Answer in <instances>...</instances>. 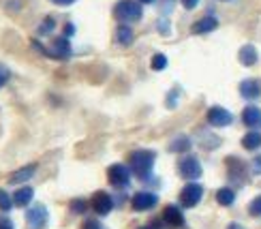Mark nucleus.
<instances>
[{
    "instance_id": "36",
    "label": "nucleus",
    "mask_w": 261,
    "mask_h": 229,
    "mask_svg": "<svg viewBox=\"0 0 261 229\" xmlns=\"http://www.w3.org/2000/svg\"><path fill=\"white\" fill-rule=\"evenodd\" d=\"M227 229H246V227L240 225V223H229V225H227Z\"/></svg>"
},
{
    "instance_id": "38",
    "label": "nucleus",
    "mask_w": 261,
    "mask_h": 229,
    "mask_svg": "<svg viewBox=\"0 0 261 229\" xmlns=\"http://www.w3.org/2000/svg\"><path fill=\"white\" fill-rule=\"evenodd\" d=\"M139 229H150V227H139Z\"/></svg>"
},
{
    "instance_id": "22",
    "label": "nucleus",
    "mask_w": 261,
    "mask_h": 229,
    "mask_svg": "<svg viewBox=\"0 0 261 229\" xmlns=\"http://www.w3.org/2000/svg\"><path fill=\"white\" fill-rule=\"evenodd\" d=\"M167 56L165 54H154L152 56V60H150V67H152V71H165L167 69Z\"/></svg>"
},
{
    "instance_id": "12",
    "label": "nucleus",
    "mask_w": 261,
    "mask_h": 229,
    "mask_svg": "<svg viewBox=\"0 0 261 229\" xmlns=\"http://www.w3.org/2000/svg\"><path fill=\"white\" fill-rule=\"evenodd\" d=\"M216 28H219V19H216V15H203L201 19H197L191 26V32L193 35H208V32H212Z\"/></svg>"
},
{
    "instance_id": "27",
    "label": "nucleus",
    "mask_w": 261,
    "mask_h": 229,
    "mask_svg": "<svg viewBox=\"0 0 261 229\" xmlns=\"http://www.w3.org/2000/svg\"><path fill=\"white\" fill-rule=\"evenodd\" d=\"M9 80H11V69L7 67V64L0 62V88H5V86L9 84Z\"/></svg>"
},
{
    "instance_id": "31",
    "label": "nucleus",
    "mask_w": 261,
    "mask_h": 229,
    "mask_svg": "<svg viewBox=\"0 0 261 229\" xmlns=\"http://www.w3.org/2000/svg\"><path fill=\"white\" fill-rule=\"evenodd\" d=\"M251 171L255 176H261V155H257L253 161H251Z\"/></svg>"
},
{
    "instance_id": "33",
    "label": "nucleus",
    "mask_w": 261,
    "mask_h": 229,
    "mask_svg": "<svg viewBox=\"0 0 261 229\" xmlns=\"http://www.w3.org/2000/svg\"><path fill=\"white\" fill-rule=\"evenodd\" d=\"M73 35H75V26H73V24H64V37L71 39Z\"/></svg>"
},
{
    "instance_id": "20",
    "label": "nucleus",
    "mask_w": 261,
    "mask_h": 229,
    "mask_svg": "<svg viewBox=\"0 0 261 229\" xmlns=\"http://www.w3.org/2000/svg\"><path fill=\"white\" fill-rule=\"evenodd\" d=\"M193 146V141L189 135H178V137H173L171 139V144H169V152H189Z\"/></svg>"
},
{
    "instance_id": "2",
    "label": "nucleus",
    "mask_w": 261,
    "mask_h": 229,
    "mask_svg": "<svg viewBox=\"0 0 261 229\" xmlns=\"http://www.w3.org/2000/svg\"><path fill=\"white\" fill-rule=\"evenodd\" d=\"M114 17L122 24H133L144 17V9L139 0H118L114 7Z\"/></svg>"
},
{
    "instance_id": "23",
    "label": "nucleus",
    "mask_w": 261,
    "mask_h": 229,
    "mask_svg": "<svg viewBox=\"0 0 261 229\" xmlns=\"http://www.w3.org/2000/svg\"><path fill=\"white\" fill-rule=\"evenodd\" d=\"M11 208H15V203H13V197L5 191V189H0V210L3 212H9Z\"/></svg>"
},
{
    "instance_id": "1",
    "label": "nucleus",
    "mask_w": 261,
    "mask_h": 229,
    "mask_svg": "<svg viewBox=\"0 0 261 229\" xmlns=\"http://www.w3.org/2000/svg\"><path fill=\"white\" fill-rule=\"evenodd\" d=\"M154 163H156V152L154 150H135V152H130V157H128L130 171H133L135 176L141 178V180L150 178Z\"/></svg>"
},
{
    "instance_id": "32",
    "label": "nucleus",
    "mask_w": 261,
    "mask_h": 229,
    "mask_svg": "<svg viewBox=\"0 0 261 229\" xmlns=\"http://www.w3.org/2000/svg\"><path fill=\"white\" fill-rule=\"evenodd\" d=\"M182 3V7L184 9H189V11H193V9H197V5H199V0H180Z\"/></svg>"
},
{
    "instance_id": "8",
    "label": "nucleus",
    "mask_w": 261,
    "mask_h": 229,
    "mask_svg": "<svg viewBox=\"0 0 261 229\" xmlns=\"http://www.w3.org/2000/svg\"><path fill=\"white\" fill-rule=\"evenodd\" d=\"M205 120H208V124L214 129H225L233 122V114L221 105H214L208 110V114H205Z\"/></svg>"
},
{
    "instance_id": "35",
    "label": "nucleus",
    "mask_w": 261,
    "mask_h": 229,
    "mask_svg": "<svg viewBox=\"0 0 261 229\" xmlns=\"http://www.w3.org/2000/svg\"><path fill=\"white\" fill-rule=\"evenodd\" d=\"M54 5H58V7H69V5H73V3H77V0H51Z\"/></svg>"
},
{
    "instance_id": "18",
    "label": "nucleus",
    "mask_w": 261,
    "mask_h": 229,
    "mask_svg": "<svg viewBox=\"0 0 261 229\" xmlns=\"http://www.w3.org/2000/svg\"><path fill=\"white\" fill-rule=\"evenodd\" d=\"M32 199H35V191H32V187H21L13 193V203L17 206V208H26V206H30Z\"/></svg>"
},
{
    "instance_id": "26",
    "label": "nucleus",
    "mask_w": 261,
    "mask_h": 229,
    "mask_svg": "<svg viewBox=\"0 0 261 229\" xmlns=\"http://www.w3.org/2000/svg\"><path fill=\"white\" fill-rule=\"evenodd\" d=\"M86 208H88V201L82 199V197L71 201V212H73V214H84V212H86Z\"/></svg>"
},
{
    "instance_id": "11",
    "label": "nucleus",
    "mask_w": 261,
    "mask_h": 229,
    "mask_svg": "<svg viewBox=\"0 0 261 229\" xmlns=\"http://www.w3.org/2000/svg\"><path fill=\"white\" fill-rule=\"evenodd\" d=\"M240 96L244 101H257L261 96V82L255 80V78H248V80H242L240 82Z\"/></svg>"
},
{
    "instance_id": "34",
    "label": "nucleus",
    "mask_w": 261,
    "mask_h": 229,
    "mask_svg": "<svg viewBox=\"0 0 261 229\" xmlns=\"http://www.w3.org/2000/svg\"><path fill=\"white\" fill-rule=\"evenodd\" d=\"M0 229H15V227L11 223V219H0Z\"/></svg>"
},
{
    "instance_id": "25",
    "label": "nucleus",
    "mask_w": 261,
    "mask_h": 229,
    "mask_svg": "<svg viewBox=\"0 0 261 229\" xmlns=\"http://www.w3.org/2000/svg\"><path fill=\"white\" fill-rule=\"evenodd\" d=\"M248 214L255 216V219H259V216H261V195H257V197L248 203Z\"/></svg>"
},
{
    "instance_id": "9",
    "label": "nucleus",
    "mask_w": 261,
    "mask_h": 229,
    "mask_svg": "<svg viewBox=\"0 0 261 229\" xmlns=\"http://www.w3.org/2000/svg\"><path fill=\"white\" fill-rule=\"evenodd\" d=\"M90 206L99 216H107L114 210V197L110 193H105V191H96L92 195V199H90Z\"/></svg>"
},
{
    "instance_id": "16",
    "label": "nucleus",
    "mask_w": 261,
    "mask_h": 229,
    "mask_svg": "<svg viewBox=\"0 0 261 229\" xmlns=\"http://www.w3.org/2000/svg\"><path fill=\"white\" fill-rule=\"evenodd\" d=\"M133 41H135V32L128 24H120L116 28V43L118 45L128 47V45H133Z\"/></svg>"
},
{
    "instance_id": "24",
    "label": "nucleus",
    "mask_w": 261,
    "mask_h": 229,
    "mask_svg": "<svg viewBox=\"0 0 261 229\" xmlns=\"http://www.w3.org/2000/svg\"><path fill=\"white\" fill-rule=\"evenodd\" d=\"M54 28H56V19H54L51 15H47L45 19L41 21V26H39V35H41V37H45V35H49V32H51Z\"/></svg>"
},
{
    "instance_id": "6",
    "label": "nucleus",
    "mask_w": 261,
    "mask_h": 229,
    "mask_svg": "<svg viewBox=\"0 0 261 229\" xmlns=\"http://www.w3.org/2000/svg\"><path fill=\"white\" fill-rule=\"evenodd\" d=\"M49 223V212L43 203H35L30 206L26 212V225L28 229H45Z\"/></svg>"
},
{
    "instance_id": "15",
    "label": "nucleus",
    "mask_w": 261,
    "mask_h": 229,
    "mask_svg": "<svg viewBox=\"0 0 261 229\" xmlns=\"http://www.w3.org/2000/svg\"><path fill=\"white\" fill-rule=\"evenodd\" d=\"M161 219L165 221L167 225H171V227H182L184 225V214L180 210V206H167V208L163 210Z\"/></svg>"
},
{
    "instance_id": "28",
    "label": "nucleus",
    "mask_w": 261,
    "mask_h": 229,
    "mask_svg": "<svg viewBox=\"0 0 261 229\" xmlns=\"http://www.w3.org/2000/svg\"><path fill=\"white\" fill-rule=\"evenodd\" d=\"M156 28H159L161 35H169V30H171V26H169V19H167V17H161V19L156 21Z\"/></svg>"
},
{
    "instance_id": "30",
    "label": "nucleus",
    "mask_w": 261,
    "mask_h": 229,
    "mask_svg": "<svg viewBox=\"0 0 261 229\" xmlns=\"http://www.w3.org/2000/svg\"><path fill=\"white\" fill-rule=\"evenodd\" d=\"M82 229H105L99 221H96V219H86L84 223H82Z\"/></svg>"
},
{
    "instance_id": "29",
    "label": "nucleus",
    "mask_w": 261,
    "mask_h": 229,
    "mask_svg": "<svg viewBox=\"0 0 261 229\" xmlns=\"http://www.w3.org/2000/svg\"><path fill=\"white\" fill-rule=\"evenodd\" d=\"M178 94H180L178 88H173V90L167 94V107H169V110H173V107L178 105Z\"/></svg>"
},
{
    "instance_id": "7",
    "label": "nucleus",
    "mask_w": 261,
    "mask_h": 229,
    "mask_svg": "<svg viewBox=\"0 0 261 229\" xmlns=\"http://www.w3.org/2000/svg\"><path fill=\"white\" fill-rule=\"evenodd\" d=\"M201 197H203V187L201 184H197L195 180H191L187 187H184L182 191H180V206L182 208H195L199 201H201Z\"/></svg>"
},
{
    "instance_id": "10",
    "label": "nucleus",
    "mask_w": 261,
    "mask_h": 229,
    "mask_svg": "<svg viewBox=\"0 0 261 229\" xmlns=\"http://www.w3.org/2000/svg\"><path fill=\"white\" fill-rule=\"evenodd\" d=\"M156 203H159V197H156V195H154V193H146V191L135 193V195H133V199H130V206H133V210H137V212L152 210Z\"/></svg>"
},
{
    "instance_id": "14",
    "label": "nucleus",
    "mask_w": 261,
    "mask_h": 229,
    "mask_svg": "<svg viewBox=\"0 0 261 229\" xmlns=\"http://www.w3.org/2000/svg\"><path fill=\"white\" fill-rule=\"evenodd\" d=\"M242 122L248 129H261V110L257 105H246L242 112Z\"/></svg>"
},
{
    "instance_id": "3",
    "label": "nucleus",
    "mask_w": 261,
    "mask_h": 229,
    "mask_svg": "<svg viewBox=\"0 0 261 229\" xmlns=\"http://www.w3.org/2000/svg\"><path fill=\"white\" fill-rule=\"evenodd\" d=\"M32 47H37L39 52L45 54V56L56 58V60H67V58H71V43H69V37H64V35L58 37V39H54V43H51L49 49L43 47L39 41H32Z\"/></svg>"
},
{
    "instance_id": "19",
    "label": "nucleus",
    "mask_w": 261,
    "mask_h": 229,
    "mask_svg": "<svg viewBox=\"0 0 261 229\" xmlns=\"http://www.w3.org/2000/svg\"><path fill=\"white\" fill-rule=\"evenodd\" d=\"M242 148L244 150H259L261 148V133H259L257 129H251L242 137Z\"/></svg>"
},
{
    "instance_id": "37",
    "label": "nucleus",
    "mask_w": 261,
    "mask_h": 229,
    "mask_svg": "<svg viewBox=\"0 0 261 229\" xmlns=\"http://www.w3.org/2000/svg\"><path fill=\"white\" fill-rule=\"evenodd\" d=\"M139 3H141V5H154L156 0H139Z\"/></svg>"
},
{
    "instance_id": "17",
    "label": "nucleus",
    "mask_w": 261,
    "mask_h": 229,
    "mask_svg": "<svg viewBox=\"0 0 261 229\" xmlns=\"http://www.w3.org/2000/svg\"><path fill=\"white\" fill-rule=\"evenodd\" d=\"M37 173V165H26V167H19L15 173L9 176V184H24L28 182L32 176Z\"/></svg>"
},
{
    "instance_id": "4",
    "label": "nucleus",
    "mask_w": 261,
    "mask_h": 229,
    "mask_svg": "<svg viewBox=\"0 0 261 229\" xmlns=\"http://www.w3.org/2000/svg\"><path fill=\"white\" fill-rule=\"evenodd\" d=\"M178 173L184 178V180H197L201 178V173H203V167H201V161L195 157V155H187V157H182L180 163H178Z\"/></svg>"
},
{
    "instance_id": "13",
    "label": "nucleus",
    "mask_w": 261,
    "mask_h": 229,
    "mask_svg": "<svg viewBox=\"0 0 261 229\" xmlns=\"http://www.w3.org/2000/svg\"><path fill=\"white\" fill-rule=\"evenodd\" d=\"M238 60H240L242 67H255V64L259 62V52H257V47L251 45V43L242 45L240 52H238Z\"/></svg>"
},
{
    "instance_id": "5",
    "label": "nucleus",
    "mask_w": 261,
    "mask_h": 229,
    "mask_svg": "<svg viewBox=\"0 0 261 229\" xmlns=\"http://www.w3.org/2000/svg\"><path fill=\"white\" fill-rule=\"evenodd\" d=\"M130 167L122 165V163H114V165H110V169H107V180H110V184L114 189H126L130 184Z\"/></svg>"
},
{
    "instance_id": "21",
    "label": "nucleus",
    "mask_w": 261,
    "mask_h": 229,
    "mask_svg": "<svg viewBox=\"0 0 261 229\" xmlns=\"http://www.w3.org/2000/svg\"><path fill=\"white\" fill-rule=\"evenodd\" d=\"M216 201H219L221 206H233V201H236V191L231 189V187H223V189H219L216 191Z\"/></svg>"
}]
</instances>
